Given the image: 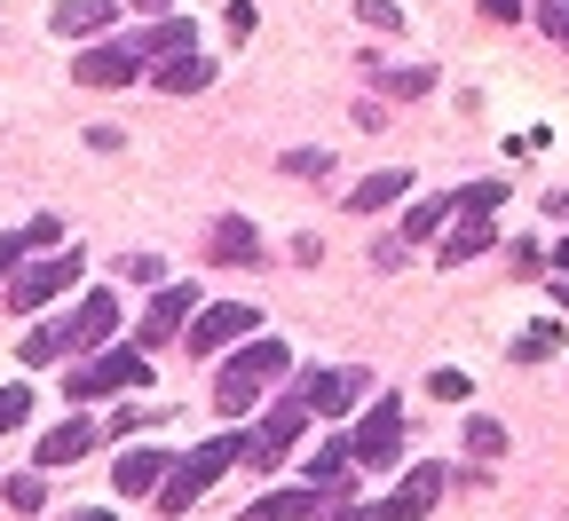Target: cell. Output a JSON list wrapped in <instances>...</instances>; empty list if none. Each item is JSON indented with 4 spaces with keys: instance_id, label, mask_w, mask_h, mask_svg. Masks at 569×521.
I'll use <instances>...</instances> for the list:
<instances>
[{
    "instance_id": "6da1fadb",
    "label": "cell",
    "mask_w": 569,
    "mask_h": 521,
    "mask_svg": "<svg viewBox=\"0 0 569 521\" xmlns=\"http://www.w3.org/2000/svg\"><path fill=\"white\" fill-rule=\"evenodd\" d=\"M238 459H246V434H213V442H198V451H182V459H174V474L159 482V513H190L213 482L238 467Z\"/></svg>"
},
{
    "instance_id": "7a4b0ae2",
    "label": "cell",
    "mask_w": 569,
    "mask_h": 521,
    "mask_svg": "<svg viewBox=\"0 0 569 521\" xmlns=\"http://www.w3.org/2000/svg\"><path fill=\"white\" fill-rule=\"evenodd\" d=\"M284 371H293V348H284V340H246V348L222 363V380H213V403L238 419V411H253V403H261V388H269V380H284Z\"/></svg>"
},
{
    "instance_id": "3957f363",
    "label": "cell",
    "mask_w": 569,
    "mask_h": 521,
    "mask_svg": "<svg viewBox=\"0 0 569 521\" xmlns=\"http://www.w3.org/2000/svg\"><path fill=\"white\" fill-rule=\"evenodd\" d=\"M119 388H151V348H96V355L63 380L71 403H96V395H119Z\"/></svg>"
},
{
    "instance_id": "277c9868",
    "label": "cell",
    "mask_w": 569,
    "mask_h": 521,
    "mask_svg": "<svg viewBox=\"0 0 569 521\" xmlns=\"http://www.w3.org/2000/svg\"><path fill=\"white\" fill-rule=\"evenodd\" d=\"M253 324H261V309H246V301H206L198 317H190V348L198 355H222V348H246L253 340Z\"/></svg>"
},
{
    "instance_id": "5b68a950",
    "label": "cell",
    "mask_w": 569,
    "mask_h": 521,
    "mask_svg": "<svg viewBox=\"0 0 569 521\" xmlns=\"http://www.w3.org/2000/svg\"><path fill=\"white\" fill-rule=\"evenodd\" d=\"M301 427H309V395H277L269 419L246 434V467H277V459L301 442Z\"/></svg>"
},
{
    "instance_id": "8992f818",
    "label": "cell",
    "mask_w": 569,
    "mask_h": 521,
    "mask_svg": "<svg viewBox=\"0 0 569 521\" xmlns=\"http://www.w3.org/2000/svg\"><path fill=\"white\" fill-rule=\"evenodd\" d=\"M356 467H396V451H403V403L396 395H380L365 419H356Z\"/></svg>"
},
{
    "instance_id": "52a82bcc",
    "label": "cell",
    "mask_w": 569,
    "mask_h": 521,
    "mask_svg": "<svg viewBox=\"0 0 569 521\" xmlns=\"http://www.w3.org/2000/svg\"><path fill=\"white\" fill-rule=\"evenodd\" d=\"M142 63H151V56H142V40H103V48L88 40L80 63H71V80H80V88H127Z\"/></svg>"
},
{
    "instance_id": "ba28073f",
    "label": "cell",
    "mask_w": 569,
    "mask_h": 521,
    "mask_svg": "<svg viewBox=\"0 0 569 521\" xmlns=\"http://www.w3.org/2000/svg\"><path fill=\"white\" fill-rule=\"evenodd\" d=\"M198 309H206V301H198V284H159V292H151V309H142V324H134V348H159V340L190 332Z\"/></svg>"
},
{
    "instance_id": "9c48e42d",
    "label": "cell",
    "mask_w": 569,
    "mask_h": 521,
    "mask_svg": "<svg viewBox=\"0 0 569 521\" xmlns=\"http://www.w3.org/2000/svg\"><path fill=\"white\" fill-rule=\"evenodd\" d=\"M63 284H80V253H48V261H24L17 269V284H9V301L32 317V309H48Z\"/></svg>"
},
{
    "instance_id": "30bf717a",
    "label": "cell",
    "mask_w": 569,
    "mask_h": 521,
    "mask_svg": "<svg viewBox=\"0 0 569 521\" xmlns=\"http://www.w3.org/2000/svg\"><path fill=\"white\" fill-rule=\"evenodd\" d=\"M119 9H127V0H56L48 24H56L63 40H103V32L119 24Z\"/></svg>"
},
{
    "instance_id": "8fae6325",
    "label": "cell",
    "mask_w": 569,
    "mask_h": 521,
    "mask_svg": "<svg viewBox=\"0 0 569 521\" xmlns=\"http://www.w3.org/2000/svg\"><path fill=\"white\" fill-rule=\"evenodd\" d=\"M372 380H365V371H309V380H301V395H309V411H325V419H348V403L356 395H365Z\"/></svg>"
},
{
    "instance_id": "7c38bea8",
    "label": "cell",
    "mask_w": 569,
    "mask_h": 521,
    "mask_svg": "<svg viewBox=\"0 0 569 521\" xmlns=\"http://www.w3.org/2000/svg\"><path fill=\"white\" fill-rule=\"evenodd\" d=\"M111 332H119V301L96 284L80 309H71V348H111Z\"/></svg>"
},
{
    "instance_id": "4fadbf2b",
    "label": "cell",
    "mask_w": 569,
    "mask_h": 521,
    "mask_svg": "<svg viewBox=\"0 0 569 521\" xmlns=\"http://www.w3.org/2000/svg\"><path fill=\"white\" fill-rule=\"evenodd\" d=\"M88 451H96V419L80 411V419H63V427H48L32 459H40V467H71V459H88Z\"/></svg>"
},
{
    "instance_id": "5bb4252c",
    "label": "cell",
    "mask_w": 569,
    "mask_h": 521,
    "mask_svg": "<svg viewBox=\"0 0 569 521\" xmlns=\"http://www.w3.org/2000/svg\"><path fill=\"white\" fill-rule=\"evenodd\" d=\"M167 474H174V451H119V467H111L119 498H142V490H159Z\"/></svg>"
},
{
    "instance_id": "9a60e30c",
    "label": "cell",
    "mask_w": 569,
    "mask_h": 521,
    "mask_svg": "<svg viewBox=\"0 0 569 521\" xmlns=\"http://www.w3.org/2000/svg\"><path fill=\"white\" fill-rule=\"evenodd\" d=\"M325 513V498L309 490V482H293V490H261L253 505H246V521H317Z\"/></svg>"
},
{
    "instance_id": "2e32d148",
    "label": "cell",
    "mask_w": 569,
    "mask_h": 521,
    "mask_svg": "<svg viewBox=\"0 0 569 521\" xmlns=\"http://www.w3.org/2000/svg\"><path fill=\"white\" fill-rule=\"evenodd\" d=\"M213 261H222V269H261V238H253L246 213H222V221H213Z\"/></svg>"
},
{
    "instance_id": "e0dca14e",
    "label": "cell",
    "mask_w": 569,
    "mask_h": 521,
    "mask_svg": "<svg viewBox=\"0 0 569 521\" xmlns=\"http://www.w3.org/2000/svg\"><path fill=\"white\" fill-rule=\"evenodd\" d=\"M403 190H411V174H403V167H380V174H365V182L348 190V206H356V213H388Z\"/></svg>"
},
{
    "instance_id": "ac0fdd59",
    "label": "cell",
    "mask_w": 569,
    "mask_h": 521,
    "mask_svg": "<svg viewBox=\"0 0 569 521\" xmlns=\"http://www.w3.org/2000/svg\"><path fill=\"white\" fill-rule=\"evenodd\" d=\"M190 48H198L190 17H159L151 32H142V56H151V63H167V56H190Z\"/></svg>"
},
{
    "instance_id": "d6986e66",
    "label": "cell",
    "mask_w": 569,
    "mask_h": 521,
    "mask_svg": "<svg viewBox=\"0 0 569 521\" xmlns=\"http://www.w3.org/2000/svg\"><path fill=\"white\" fill-rule=\"evenodd\" d=\"M206 80H213V63H206L198 48H190V56H167V63H159V88H167V96H198Z\"/></svg>"
},
{
    "instance_id": "ffe728a7",
    "label": "cell",
    "mask_w": 569,
    "mask_h": 521,
    "mask_svg": "<svg viewBox=\"0 0 569 521\" xmlns=\"http://www.w3.org/2000/svg\"><path fill=\"white\" fill-rule=\"evenodd\" d=\"M475 253H490V213H459V230L443 238V261H451V269L475 261Z\"/></svg>"
},
{
    "instance_id": "44dd1931",
    "label": "cell",
    "mask_w": 569,
    "mask_h": 521,
    "mask_svg": "<svg viewBox=\"0 0 569 521\" xmlns=\"http://www.w3.org/2000/svg\"><path fill=\"white\" fill-rule=\"evenodd\" d=\"M436 498H443V467H411V474H403V490H396V505H403V521H411V513H427V505H436Z\"/></svg>"
},
{
    "instance_id": "7402d4cb",
    "label": "cell",
    "mask_w": 569,
    "mask_h": 521,
    "mask_svg": "<svg viewBox=\"0 0 569 521\" xmlns=\"http://www.w3.org/2000/svg\"><path fill=\"white\" fill-rule=\"evenodd\" d=\"M63 348H71V317H63V324H32V332L17 340V355H24V363H56Z\"/></svg>"
},
{
    "instance_id": "603a6c76",
    "label": "cell",
    "mask_w": 569,
    "mask_h": 521,
    "mask_svg": "<svg viewBox=\"0 0 569 521\" xmlns=\"http://www.w3.org/2000/svg\"><path fill=\"white\" fill-rule=\"evenodd\" d=\"M348 459H356V442H348V434H332V442H317V459H309V490H325V482H340V474H348Z\"/></svg>"
},
{
    "instance_id": "cb8c5ba5",
    "label": "cell",
    "mask_w": 569,
    "mask_h": 521,
    "mask_svg": "<svg viewBox=\"0 0 569 521\" xmlns=\"http://www.w3.org/2000/svg\"><path fill=\"white\" fill-rule=\"evenodd\" d=\"M451 213H459V190H451V198H427V206H411V213H403V246H411V238H436Z\"/></svg>"
},
{
    "instance_id": "d4e9b609",
    "label": "cell",
    "mask_w": 569,
    "mask_h": 521,
    "mask_svg": "<svg viewBox=\"0 0 569 521\" xmlns=\"http://www.w3.org/2000/svg\"><path fill=\"white\" fill-rule=\"evenodd\" d=\"M546 355H561V324H546V317H538V324L515 340V363H546Z\"/></svg>"
},
{
    "instance_id": "484cf974",
    "label": "cell",
    "mask_w": 569,
    "mask_h": 521,
    "mask_svg": "<svg viewBox=\"0 0 569 521\" xmlns=\"http://www.w3.org/2000/svg\"><path fill=\"white\" fill-rule=\"evenodd\" d=\"M325 521H403V505L388 498V505H356V498H332L325 505Z\"/></svg>"
},
{
    "instance_id": "4316f807",
    "label": "cell",
    "mask_w": 569,
    "mask_h": 521,
    "mask_svg": "<svg viewBox=\"0 0 569 521\" xmlns=\"http://www.w3.org/2000/svg\"><path fill=\"white\" fill-rule=\"evenodd\" d=\"M467 451L475 459H498V451H507V427H498V419H467Z\"/></svg>"
},
{
    "instance_id": "83f0119b",
    "label": "cell",
    "mask_w": 569,
    "mask_h": 521,
    "mask_svg": "<svg viewBox=\"0 0 569 521\" xmlns=\"http://www.w3.org/2000/svg\"><path fill=\"white\" fill-rule=\"evenodd\" d=\"M507 206V182H467L459 190V213H498Z\"/></svg>"
},
{
    "instance_id": "f1b7e54d",
    "label": "cell",
    "mask_w": 569,
    "mask_h": 521,
    "mask_svg": "<svg viewBox=\"0 0 569 521\" xmlns=\"http://www.w3.org/2000/svg\"><path fill=\"white\" fill-rule=\"evenodd\" d=\"M9 505H17V513H40V505H48V482H40V474H9Z\"/></svg>"
},
{
    "instance_id": "f546056e",
    "label": "cell",
    "mask_w": 569,
    "mask_h": 521,
    "mask_svg": "<svg viewBox=\"0 0 569 521\" xmlns=\"http://www.w3.org/2000/svg\"><path fill=\"white\" fill-rule=\"evenodd\" d=\"M427 395H436V403H467V395H475V380H467V371H451V363H443L436 380H427Z\"/></svg>"
},
{
    "instance_id": "4dcf8cb0",
    "label": "cell",
    "mask_w": 569,
    "mask_h": 521,
    "mask_svg": "<svg viewBox=\"0 0 569 521\" xmlns=\"http://www.w3.org/2000/svg\"><path fill=\"white\" fill-rule=\"evenodd\" d=\"M380 88H388V96H427V88H436V71H427V63H411V71H388Z\"/></svg>"
},
{
    "instance_id": "1f68e13d",
    "label": "cell",
    "mask_w": 569,
    "mask_h": 521,
    "mask_svg": "<svg viewBox=\"0 0 569 521\" xmlns=\"http://www.w3.org/2000/svg\"><path fill=\"white\" fill-rule=\"evenodd\" d=\"M32 419V388H0V434Z\"/></svg>"
},
{
    "instance_id": "d6a6232c",
    "label": "cell",
    "mask_w": 569,
    "mask_h": 521,
    "mask_svg": "<svg viewBox=\"0 0 569 521\" xmlns=\"http://www.w3.org/2000/svg\"><path fill=\"white\" fill-rule=\"evenodd\" d=\"M356 17H365L372 32H396V24H403V9H396V0H356Z\"/></svg>"
},
{
    "instance_id": "836d02e7",
    "label": "cell",
    "mask_w": 569,
    "mask_h": 521,
    "mask_svg": "<svg viewBox=\"0 0 569 521\" xmlns=\"http://www.w3.org/2000/svg\"><path fill=\"white\" fill-rule=\"evenodd\" d=\"M530 9H538V24H546L553 40H569V0H530Z\"/></svg>"
},
{
    "instance_id": "e575fe53",
    "label": "cell",
    "mask_w": 569,
    "mask_h": 521,
    "mask_svg": "<svg viewBox=\"0 0 569 521\" xmlns=\"http://www.w3.org/2000/svg\"><path fill=\"white\" fill-rule=\"evenodd\" d=\"M482 9H490V17H522V9H530V0H482Z\"/></svg>"
},
{
    "instance_id": "d590c367",
    "label": "cell",
    "mask_w": 569,
    "mask_h": 521,
    "mask_svg": "<svg viewBox=\"0 0 569 521\" xmlns=\"http://www.w3.org/2000/svg\"><path fill=\"white\" fill-rule=\"evenodd\" d=\"M63 521H119V513H103V505H80V513H63Z\"/></svg>"
},
{
    "instance_id": "8d00e7d4",
    "label": "cell",
    "mask_w": 569,
    "mask_h": 521,
    "mask_svg": "<svg viewBox=\"0 0 569 521\" xmlns=\"http://www.w3.org/2000/svg\"><path fill=\"white\" fill-rule=\"evenodd\" d=\"M553 269H561V277H569V238H561V246H553Z\"/></svg>"
},
{
    "instance_id": "74e56055",
    "label": "cell",
    "mask_w": 569,
    "mask_h": 521,
    "mask_svg": "<svg viewBox=\"0 0 569 521\" xmlns=\"http://www.w3.org/2000/svg\"><path fill=\"white\" fill-rule=\"evenodd\" d=\"M127 9H167V0H127Z\"/></svg>"
},
{
    "instance_id": "f35d334b",
    "label": "cell",
    "mask_w": 569,
    "mask_h": 521,
    "mask_svg": "<svg viewBox=\"0 0 569 521\" xmlns=\"http://www.w3.org/2000/svg\"><path fill=\"white\" fill-rule=\"evenodd\" d=\"M561 309H569V284H561Z\"/></svg>"
}]
</instances>
